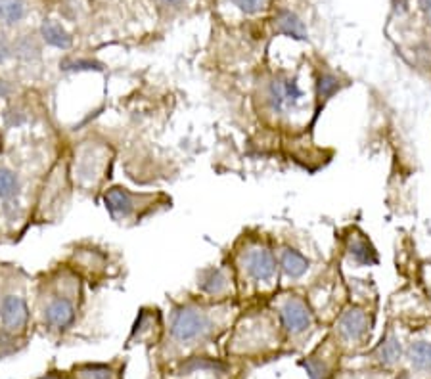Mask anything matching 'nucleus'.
Segmentation results:
<instances>
[{
  "label": "nucleus",
  "mask_w": 431,
  "mask_h": 379,
  "mask_svg": "<svg viewBox=\"0 0 431 379\" xmlns=\"http://www.w3.org/2000/svg\"><path fill=\"white\" fill-rule=\"evenodd\" d=\"M63 71H102L104 65L94 60H63L60 62Z\"/></svg>",
  "instance_id": "24"
},
{
  "label": "nucleus",
  "mask_w": 431,
  "mask_h": 379,
  "mask_svg": "<svg viewBox=\"0 0 431 379\" xmlns=\"http://www.w3.org/2000/svg\"><path fill=\"white\" fill-rule=\"evenodd\" d=\"M198 290L209 297H223L230 290V278L225 268L211 266L201 270L198 276Z\"/></svg>",
  "instance_id": "9"
},
{
  "label": "nucleus",
  "mask_w": 431,
  "mask_h": 379,
  "mask_svg": "<svg viewBox=\"0 0 431 379\" xmlns=\"http://www.w3.org/2000/svg\"><path fill=\"white\" fill-rule=\"evenodd\" d=\"M81 379H113V371L108 366H102V364H89V366H82L79 370Z\"/></svg>",
  "instance_id": "23"
},
{
  "label": "nucleus",
  "mask_w": 431,
  "mask_h": 379,
  "mask_svg": "<svg viewBox=\"0 0 431 379\" xmlns=\"http://www.w3.org/2000/svg\"><path fill=\"white\" fill-rule=\"evenodd\" d=\"M196 371H215V373H225L226 366L223 362L215 360V358H207V356H194L190 360L180 364V376H188V373H196Z\"/></svg>",
  "instance_id": "14"
},
{
  "label": "nucleus",
  "mask_w": 431,
  "mask_h": 379,
  "mask_svg": "<svg viewBox=\"0 0 431 379\" xmlns=\"http://www.w3.org/2000/svg\"><path fill=\"white\" fill-rule=\"evenodd\" d=\"M418 6L428 18H431V0H418Z\"/></svg>",
  "instance_id": "27"
},
{
  "label": "nucleus",
  "mask_w": 431,
  "mask_h": 379,
  "mask_svg": "<svg viewBox=\"0 0 431 379\" xmlns=\"http://www.w3.org/2000/svg\"><path fill=\"white\" fill-rule=\"evenodd\" d=\"M276 31L282 35L296 39V41H307V27L301 21V18L289 12V10H282L276 16Z\"/></svg>",
  "instance_id": "12"
},
{
  "label": "nucleus",
  "mask_w": 431,
  "mask_h": 379,
  "mask_svg": "<svg viewBox=\"0 0 431 379\" xmlns=\"http://www.w3.org/2000/svg\"><path fill=\"white\" fill-rule=\"evenodd\" d=\"M25 16V0H0V23L16 25Z\"/></svg>",
  "instance_id": "17"
},
{
  "label": "nucleus",
  "mask_w": 431,
  "mask_h": 379,
  "mask_svg": "<svg viewBox=\"0 0 431 379\" xmlns=\"http://www.w3.org/2000/svg\"><path fill=\"white\" fill-rule=\"evenodd\" d=\"M0 320L8 332H18L25 327L29 320L27 303L18 295H6L0 303Z\"/></svg>",
  "instance_id": "7"
},
{
  "label": "nucleus",
  "mask_w": 431,
  "mask_h": 379,
  "mask_svg": "<svg viewBox=\"0 0 431 379\" xmlns=\"http://www.w3.org/2000/svg\"><path fill=\"white\" fill-rule=\"evenodd\" d=\"M267 104H269L272 113H284V111H287L286 98H284V90H282V80H274V83L269 85Z\"/></svg>",
  "instance_id": "19"
},
{
  "label": "nucleus",
  "mask_w": 431,
  "mask_h": 379,
  "mask_svg": "<svg viewBox=\"0 0 431 379\" xmlns=\"http://www.w3.org/2000/svg\"><path fill=\"white\" fill-rule=\"evenodd\" d=\"M278 316L287 334L301 335L313 326V312L299 295H286L278 301Z\"/></svg>",
  "instance_id": "3"
},
{
  "label": "nucleus",
  "mask_w": 431,
  "mask_h": 379,
  "mask_svg": "<svg viewBox=\"0 0 431 379\" xmlns=\"http://www.w3.org/2000/svg\"><path fill=\"white\" fill-rule=\"evenodd\" d=\"M142 197L131 194L126 188L121 186H113L109 188L108 192L104 194V203H106V209L111 215L113 221H126L131 219L138 209V203Z\"/></svg>",
  "instance_id": "5"
},
{
  "label": "nucleus",
  "mask_w": 431,
  "mask_h": 379,
  "mask_svg": "<svg viewBox=\"0 0 431 379\" xmlns=\"http://www.w3.org/2000/svg\"><path fill=\"white\" fill-rule=\"evenodd\" d=\"M430 299H431V288H430Z\"/></svg>",
  "instance_id": "31"
},
{
  "label": "nucleus",
  "mask_w": 431,
  "mask_h": 379,
  "mask_svg": "<svg viewBox=\"0 0 431 379\" xmlns=\"http://www.w3.org/2000/svg\"><path fill=\"white\" fill-rule=\"evenodd\" d=\"M14 52H16V56H18L19 60L33 62V60H36V58H38L41 48L35 45V41H33L31 36H23V39H19L18 43H16Z\"/></svg>",
  "instance_id": "21"
},
{
  "label": "nucleus",
  "mask_w": 431,
  "mask_h": 379,
  "mask_svg": "<svg viewBox=\"0 0 431 379\" xmlns=\"http://www.w3.org/2000/svg\"><path fill=\"white\" fill-rule=\"evenodd\" d=\"M48 379H52V378H48Z\"/></svg>",
  "instance_id": "32"
},
{
  "label": "nucleus",
  "mask_w": 431,
  "mask_h": 379,
  "mask_svg": "<svg viewBox=\"0 0 431 379\" xmlns=\"http://www.w3.org/2000/svg\"><path fill=\"white\" fill-rule=\"evenodd\" d=\"M238 266L255 285H270L278 274V261L267 243L250 241L238 255Z\"/></svg>",
  "instance_id": "1"
},
{
  "label": "nucleus",
  "mask_w": 431,
  "mask_h": 379,
  "mask_svg": "<svg viewBox=\"0 0 431 379\" xmlns=\"http://www.w3.org/2000/svg\"><path fill=\"white\" fill-rule=\"evenodd\" d=\"M10 92H12V87H10L6 80H0V98L8 96Z\"/></svg>",
  "instance_id": "29"
},
{
  "label": "nucleus",
  "mask_w": 431,
  "mask_h": 379,
  "mask_svg": "<svg viewBox=\"0 0 431 379\" xmlns=\"http://www.w3.org/2000/svg\"><path fill=\"white\" fill-rule=\"evenodd\" d=\"M10 54H12V50L8 48V45L6 43H0V62H4L6 58H10Z\"/></svg>",
  "instance_id": "28"
},
{
  "label": "nucleus",
  "mask_w": 431,
  "mask_h": 379,
  "mask_svg": "<svg viewBox=\"0 0 431 379\" xmlns=\"http://www.w3.org/2000/svg\"><path fill=\"white\" fill-rule=\"evenodd\" d=\"M408 360L412 368L422 371L431 370V343L430 341H416L408 349Z\"/></svg>",
  "instance_id": "16"
},
{
  "label": "nucleus",
  "mask_w": 431,
  "mask_h": 379,
  "mask_svg": "<svg viewBox=\"0 0 431 379\" xmlns=\"http://www.w3.org/2000/svg\"><path fill=\"white\" fill-rule=\"evenodd\" d=\"M276 261H278L280 272L284 274L287 280H291V282L301 280V278L309 272V268H311V261H309V257H307L305 253H301L297 247H291V246L282 247Z\"/></svg>",
  "instance_id": "6"
},
{
  "label": "nucleus",
  "mask_w": 431,
  "mask_h": 379,
  "mask_svg": "<svg viewBox=\"0 0 431 379\" xmlns=\"http://www.w3.org/2000/svg\"><path fill=\"white\" fill-rule=\"evenodd\" d=\"M163 4H169V6H179L182 4V0H162Z\"/></svg>",
  "instance_id": "30"
},
{
  "label": "nucleus",
  "mask_w": 431,
  "mask_h": 379,
  "mask_svg": "<svg viewBox=\"0 0 431 379\" xmlns=\"http://www.w3.org/2000/svg\"><path fill=\"white\" fill-rule=\"evenodd\" d=\"M345 251L349 259L359 266H376L379 263L376 247L370 243L364 234H353L345 243Z\"/></svg>",
  "instance_id": "8"
},
{
  "label": "nucleus",
  "mask_w": 431,
  "mask_h": 379,
  "mask_svg": "<svg viewBox=\"0 0 431 379\" xmlns=\"http://www.w3.org/2000/svg\"><path fill=\"white\" fill-rule=\"evenodd\" d=\"M213 329V322L206 312L194 307H182L175 312L171 324L173 337L180 343H190L206 337Z\"/></svg>",
  "instance_id": "2"
},
{
  "label": "nucleus",
  "mask_w": 431,
  "mask_h": 379,
  "mask_svg": "<svg viewBox=\"0 0 431 379\" xmlns=\"http://www.w3.org/2000/svg\"><path fill=\"white\" fill-rule=\"evenodd\" d=\"M19 192V180L14 171L0 167V199H12Z\"/></svg>",
  "instance_id": "18"
},
{
  "label": "nucleus",
  "mask_w": 431,
  "mask_h": 379,
  "mask_svg": "<svg viewBox=\"0 0 431 379\" xmlns=\"http://www.w3.org/2000/svg\"><path fill=\"white\" fill-rule=\"evenodd\" d=\"M372 326V318L370 312L362 307H351L338 320V334L343 341L357 343L360 339H364Z\"/></svg>",
  "instance_id": "4"
},
{
  "label": "nucleus",
  "mask_w": 431,
  "mask_h": 379,
  "mask_svg": "<svg viewBox=\"0 0 431 379\" xmlns=\"http://www.w3.org/2000/svg\"><path fill=\"white\" fill-rule=\"evenodd\" d=\"M41 36L46 45L60 48V50H67L73 45V36L63 29L58 21L54 19H45L43 25H41Z\"/></svg>",
  "instance_id": "13"
},
{
  "label": "nucleus",
  "mask_w": 431,
  "mask_h": 379,
  "mask_svg": "<svg viewBox=\"0 0 431 379\" xmlns=\"http://www.w3.org/2000/svg\"><path fill=\"white\" fill-rule=\"evenodd\" d=\"M282 90H284V98H286V106L287 109H296L301 100L305 96L303 89L299 87L297 79H284L282 80Z\"/></svg>",
  "instance_id": "20"
},
{
  "label": "nucleus",
  "mask_w": 431,
  "mask_h": 379,
  "mask_svg": "<svg viewBox=\"0 0 431 379\" xmlns=\"http://www.w3.org/2000/svg\"><path fill=\"white\" fill-rule=\"evenodd\" d=\"M377 360L384 362L387 366H391V364H397V362L401 360V356H403V347H401V341H399V337L393 334H389L379 343L377 347Z\"/></svg>",
  "instance_id": "15"
},
{
  "label": "nucleus",
  "mask_w": 431,
  "mask_h": 379,
  "mask_svg": "<svg viewBox=\"0 0 431 379\" xmlns=\"http://www.w3.org/2000/svg\"><path fill=\"white\" fill-rule=\"evenodd\" d=\"M45 320L48 326L65 329L75 322V309L67 299H54L46 305Z\"/></svg>",
  "instance_id": "10"
},
{
  "label": "nucleus",
  "mask_w": 431,
  "mask_h": 379,
  "mask_svg": "<svg viewBox=\"0 0 431 379\" xmlns=\"http://www.w3.org/2000/svg\"><path fill=\"white\" fill-rule=\"evenodd\" d=\"M234 6L245 12V14H257L263 6H265V0H232Z\"/></svg>",
  "instance_id": "25"
},
{
  "label": "nucleus",
  "mask_w": 431,
  "mask_h": 379,
  "mask_svg": "<svg viewBox=\"0 0 431 379\" xmlns=\"http://www.w3.org/2000/svg\"><path fill=\"white\" fill-rule=\"evenodd\" d=\"M6 123L12 124V127H19L21 123H25V115L19 113V111H10L6 115Z\"/></svg>",
  "instance_id": "26"
},
{
  "label": "nucleus",
  "mask_w": 431,
  "mask_h": 379,
  "mask_svg": "<svg viewBox=\"0 0 431 379\" xmlns=\"http://www.w3.org/2000/svg\"><path fill=\"white\" fill-rule=\"evenodd\" d=\"M345 87V83L332 73V71H320L315 83V94H316V106H324L326 102H330L340 90Z\"/></svg>",
  "instance_id": "11"
},
{
  "label": "nucleus",
  "mask_w": 431,
  "mask_h": 379,
  "mask_svg": "<svg viewBox=\"0 0 431 379\" xmlns=\"http://www.w3.org/2000/svg\"><path fill=\"white\" fill-rule=\"evenodd\" d=\"M301 366H303L307 373H309V379L330 378V370H328V366H326L322 360L315 358V356H311V358H307V360H301Z\"/></svg>",
  "instance_id": "22"
}]
</instances>
